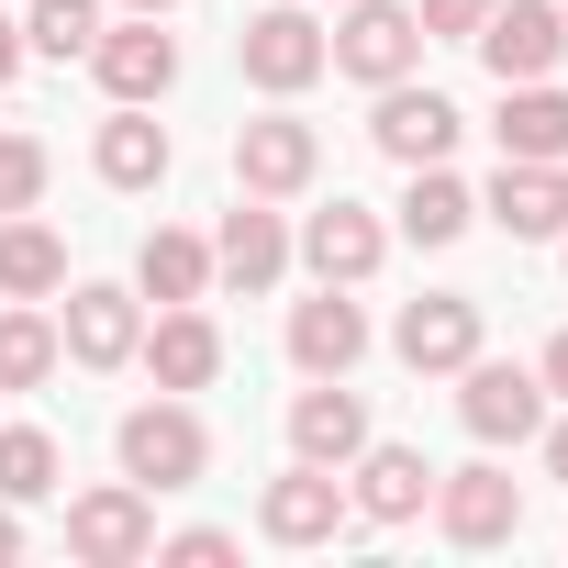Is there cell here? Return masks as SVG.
Instances as JSON below:
<instances>
[{"label": "cell", "instance_id": "obj_1", "mask_svg": "<svg viewBox=\"0 0 568 568\" xmlns=\"http://www.w3.org/2000/svg\"><path fill=\"white\" fill-rule=\"evenodd\" d=\"M112 457H123L134 490H190V479L212 468V424L190 413V390H156V402H134V413L112 424Z\"/></svg>", "mask_w": 568, "mask_h": 568}, {"label": "cell", "instance_id": "obj_2", "mask_svg": "<svg viewBox=\"0 0 568 568\" xmlns=\"http://www.w3.org/2000/svg\"><path fill=\"white\" fill-rule=\"evenodd\" d=\"M324 68L357 79V90H390L424 68V23H413V0H346V23L324 34Z\"/></svg>", "mask_w": 568, "mask_h": 568}, {"label": "cell", "instance_id": "obj_3", "mask_svg": "<svg viewBox=\"0 0 568 568\" xmlns=\"http://www.w3.org/2000/svg\"><path fill=\"white\" fill-rule=\"evenodd\" d=\"M234 68H245L267 101H302V90L324 79V23H313V0H267V12H245Z\"/></svg>", "mask_w": 568, "mask_h": 568}, {"label": "cell", "instance_id": "obj_4", "mask_svg": "<svg viewBox=\"0 0 568 568\" xmlns=\"http://www.w3.org/2000/svg\"><path fill=\"white\" fill-rule=\"evenodd\" d=\"M435 524H446V546H513L524 535V479L501 468V457H468V468H435Z\"/></svg>", "mask_w": 568, "mask_h": 568}, {"label": "cell", "instance_id": "obj_5", "mask_svg": "<svg viewBox=\"0 0 568 568\" xmlns=\"http://www.w3.org/2000/svg\"><path fill=\"white\" fill-rule=\"evenodd\" d=\"M68 557L79 568H145L156 557V490H134V479L79 490L68 501Z\"/></svg>", "mask_w": 568, "mask_h": 568}, {"label": "cell", "instance_id": "obj_6", "mask_svg": "<svg viewBox=\"0 0 568 568\" xmlns=\"http://www.w3.org/2000/svg\"><path fill=\"white\" fill-rule=\"evenodd\" d=\"M324 179V134L278 101V112H256V123H234V190H256V201H302Z\"/></svg>", "mask_w": 568, "mask_h": 568}, {"label": "cell", "instance_id": "obj_7", "mask_svg": "<svg viewBox=\"0 0 568 568\" xmlns=\"http://www.w3.org/2000/svg\"><path fill=\"white\" fill-rule=\"evenodd\" d=\"M357 524V501H346V468H313V457H291L267 490H256V535L267 546H335Z\"/></svg>", "mask_w": 568, "mask_h": 568}, {"label": "cell", "instance_id": "obj_8", "mask_svg": "<svg viewBox=\"0 0 568 568\" xmlns=\"http://www.w3.org/2000/svg\"><path fill=\"white\" fill-rule=\"evenodd\" d=\"M457 424H468L479 446H535V435H546V379L513 368V357H468V368H457Z\"/></svg>", "mask_w": 568, "mask_h": 568}, {"label": "cell", "instance_id": "obj_9", "mask_svg": "<svg viewBox=\"0 0 568 568\" xmlns=\"http://www.w3.org/2000/svg\"><path fill=\"white\" fill-rule=\"evenodd\" d=\"M479 45V68L513 90V79H557L568 68V12H557V0H490V23L468 34Z\"/></svg>", "mask_w": 568, "mask_h": 568}, {"label": "cell", "instance_id": "obj_10", "mask_svg": "<svg viewBox=\"0 0 568 568\" xmlns=\"http://www.w3.org/2000/svg\"><path fill=\"white\" fill-rule=\"evenodd\" d=\"M368 134H379V156H390V168H435V156H457L468 112H457L446 90H424V79H390V90H379V112H368Z\"/></svg>", "mask_w": 568, "mask_h": 568}, {"label": "cell", "instance_id": "obj_11", "mask_svg": "<svg viewBox=\"0 0 568 568\" xmlns=\"http://www.w3.org/2000/svg\"><path fill=\"white\" fill-rule=\"evenodd\" d=\"M390 357H402L413 379H457V368L479 357V302H468V291H424V302H402Z\"/></svg>", "mask_w": 568, "mask_h": 568}, {"label": "cell", "instance_id": "obj_12", "mask_svg": "<svg viewBox=\"0 0 568 568\" xmlns=\"http://www.w3.org/2000/svg\"><path fill=\"white\" fill-rule=\"evenodd\" d=\"M57 346H68L79 368H134V346H145V302L112 291V278H79L68 313H57Z\"/></svg>", "mask_w": 568, "mask_h": 568}, {"label": "cell", "instance_id": "obj_13", "mask_svg": "<svg viewBox=\"0 0 568 568\" xmlns=\"http://www.w3.org/2000/svg\"><path fill=\"white\" fill-rule=\"evenodd\" d=\"M379 256H390V223H379L368 201H324V212L302 223V267H313V278H335V291H368Z\"/></svg>", "mask_w": 568, "mask_h": 568}, {"label": "cell", "instance_id": "obj_14", "mask_svg": "<svg viewBox=\"0 0 568 568\" xmlns=\"http://www.w3.org/2000/svg\"><path fill=\"white\" fill-rule=\"evenodd\" d=\"M134 368H145L156 390H212V379H223V324H212L201 302H168V313L145 324Z\"/></svg>", "mask_w": 568, "mask_h": 568}, {"label": "cell", "instance_id": "obj_15", "mask_svg": "<svg viewBox=\"0 0 568 568\" xmlns=\"http://www.w3.org/2000/svg\"><path fill=\"white\" fill-rule=\"evenodd\" d=\"M346 501H357V524H424V501H435V468H424V446H357L346 457Z\"/></svg>", "mask_w": 568, "mask_h": 568}, {"label": "cell", "instance_id": "obj_16", "mask_svg": "<svg viewBox=\"0 0 568 568\" xmlns=\"http://www.w3.org/2000/svg\"><path fill=\"white\" fill-rule=\"evenodd\" d=\"M479 212H490L513 245H557V234H568V168H546V156H501V179L479 190Z\"/></svg>", "mask_w": 568, "mask_h": 568}, {"label": "cell", "instance_id": "obj_17", "mask_svg": "<svg viewBox=\"0 0 568 568\" xmlns=\"http://www.w3.org/2000/svg\"><path fill=\"white\" fill-rule=\"evenodd\" d=\"M90 68H101V90H112V101H168V90H179V34H156V12L101 23Z\"/></svg>", "mask_w": 568, "mask_h": 568}, {"label": "cell", "instance_id": "obj_18", "mask_svg": "<svg viewBox=\"0 0 568 568\" xmlns=\"http://www.w3.org/2000/svg\"><path fill=\"white\" fill-rule=\"evenodd\" d=\"M278 267H291V223H278V201L234 190V212L212 234V278H234V291H278Z\"/></svg>", "mask_w": 568, "mask_h": 568}, {"label": "cell", "instance_id": "obj_19", "mask_svg": "<svg viewBox=\"0 0 568 568\" xmlns=\"http://www.w3.org/2000/svg\"><path fill=\"white\" fill-rule=\"evenodd\" d=\"M357 357H368V313L335 291V278H324L313 302H291V368L302 379H346Z\"/></svg>", "mask_w": 568, "mask_h": 568}, {"label": "cell", "instance_id": "obj_20", "mask_svg": "<svg viewBox=\"0 0 568 568\" xmlns=\"http://www.w3.org/2000/svg\"><path fill=\"white\" fill-rule=\"evenodd\" d=\"M90 168H101V190H156V179L179 168V145H168L156 101H112V123L90 134Z\"/></svg>", "mask_w": 568, "mask_h": 568}, {"label": "cell", "instance_id": "obj_21", "mask_svg": "<svg viewBox=\"0 0 568 568\" xmlns=\"http://www.w3.org/2000/svg\"><path fill=\"white\" fill-rule=\"evenodd\" d=\"M368 446V402L346 390V379H313L302 402H291V457H313V468H346Z\"/></svg>", "mask_w": 568, "mask_h": 568}, {"label": "cell", "instance_id": "obj_22", "mask_svg": "<svg viewBox=\"0 0 568 568\" xmlns=\"http://www.w3.org/2000/svg\"><path fill=\"white\" fill-rule=\"evenodd\" d=\"M68 291V234L34 212H0V302H57Z\"/></svg>", "mask_w": 568, "mask_h": 568}, {"label": "cell", "instance_id": "obj_23", "mask_svg": "<svg viewBox=\"0 0 568 568\" xmlns=\"http://www.w3.org/2000/svg\"><path fill=\"white\" fill-rule=\"evenodd\" d=\"M490 134H501V156H546V168H568V90H557V79H513Z\"/></svg>", "mask_w": 568, "mask_h": 568}, {"label": "cell", "instance_id": "obj_24", "mask_svg": "<svg viewBox=\"0 0 568 568\" xmlns=\"http://www.w3.org/2000/svg\"><path fill=\"white\" fill-rule=\"evenodd\" d=\"M468 223H479V190H468L446 156H435V168H413V190H402V234L435 256V245H457Z\"/></svg>", "mask_w": 568, "mask_h": 568}, {"label": "cell", "instance_id": "obj_25", "mask_svg": "<svg viewBox=\"0 0 568 568\" xmlns=\"http://www.w3.org/2000/svg\"><path fill=\"white\" fill-rule=\"evenodd\" d=\"M134 291H145V302H201V291H212V245L179 234V223H156V234L134 245Z\"/></svg>", "mask_w": 568, "mask_h": 568}, {"label": "cell", "instance_id": "obj_26", "mask_svg": "<svg viewBox=\"0 0 568 568\" xmlns=\"http://www.w3.org/2000/svg\"><path fill=\"white\" fill-rule=\"evenodd\" d=\"M68 490V446L45 424H0V501H57Z\"/></svg>", "mask_w": 568, "mask_h": 568}, {"label": "cell", "instance_id": "obj_27", "mask_svg": "<svg viewBox=\"0 0 568 568\" xmlns=\"http://www.w3.org/2000/svg\"><path fill=\"white\" fill-rule=\"evenodd\" d=\"M68 368V346H57V324L34 313V302H12L0 313V390H45Z\"/></svg>", "mask_w": 568, "mask_h": 568}, {"label": "cell", "instance_id": "obj_28", "mask_svg": "<svg viewBox=\"0 0 568 568\" xmlns=\"http://www.w3.org/2000/svg\"><path fill=\"white\" fill-rule=\"evenodd\" d=\"M23 45L57 57V68L90 57V45H101V0H34V12H23Z\"/></svg>", "mask_w": 568, "mask_h": 568}, {"label": "cell", "instance_id": "obj_29", "mask_svg": "<svg viewBox=\"0 0 568 568\" xmlns=\"http://www.w3.org/2000/svg\"><path fill=\"white\" fill-rule=\"evenodd\" d=\"M34 201H45V145L0 134V212H34Z\"/></svg>", "mask_w": 568, "mask_h": 568}, {"label": "cell", "instance_id": "obj_30", "mask_svg": "<svg viewBox=\"0 0 568 568\" xmlns=\"http://www.w3.org/2000/svg\"><path fill=\"white\" fill-rule=\"evenodd\" d=\"M413 23H424V45H468L490 23V0H413Z\"/></svg>", "mask_w": 568, "mask_h": 568}, {"label": "cell", "instance_id": "obj_31", "mask_svg": "<svg viewBox=\"0 0 568 568\" xmlns=\"http://www.w3.org/2000/svg\"><path fill=\"white\" fill-rule=\"evenodd\" d=\"M156 557H168V568H223L234 535H223V524H190V535H156Z\"/></svg>", "mask_w": 568, "mask_h": 568}, {"label": "cell", "instance_id": "obj_32", "mask_svg": "<svg viewBox=\"0 0 568 568\" xmlns=\"http://www.w3.org/2000/svg\"><path fill=\"white\" fill-rule=\"evenodd\" d=\"M535 379H546V402H568V324L546 335V357H535Z\"/></svg>", "mask_w": 568, "mask_h": 568}, {"label": "cell", "instance_id": "obj_33", "mask_svg": "<svg viewBox=\"0 0 568 568\" xmlns=\"http://www.w3.org/2000/svg\"><path fill=\"white\" fill-rule=\"evenodd\" d=\"M535 446H546V479H568V413H546V435H535Z\"/></svg>", "mask_w": 568, "mask_h": 568}, {"label": "cell", "instance_id": "obj_34", "mask_svg": "<svg viewBox=\"0 0 568 568\" xmlns=\"http://www.w3.org/2000/svg\"><path fill=\"white\" fill-rule=\"evenodd\" d=\"M23 57H34V45H23V23H0V90L23 79Z\"/></svg>", "mask_w": 568, "mask_h": 568}, {"label": "cell", "instance_id": "obj_35", "mask_svg": "<svg viewBox=\"0 0 568 568\" xmlns=\"http://www.w3.org/2000/svg\"><path fill=\"white\" fill-rule=\"evenodd\" d=\"M23 557V501H0V568Z\"/></svg>", "mask_w": 568, "mask_h": 568}, {"label": "cell", "instance_id": "obj_36", "mask_svg": "<svg viewBox=\"0 0 568 568\" xmlns=\"http://www.w3.org/2000/svg\"><path fill=\"white\" fill-rule=\"evenodd\" d=\"M123 12H156V23H168V12H179V0H123Z\"/></svg>", "mask_w": 568, "mask_h": 568}, {"label": "cell", "instance_id": "obj_37", "mask_svg": "<svg viewBox=\"0 0 568 568\" xmlns=\"http://www.w3.org/2000/svg\"><path fill=\"white\" fill-rule=\"evenodd\" d=\"M557 12H568V0H557Z\"/></svg>", "mask_w": 568, "mask_h": 568}, {"label": "cell", "instance_id": "obj_38", "mask_svg": "<svg viewBox=\"0 0 568 568\" xmlns=\"http://www.w3.org/2000/svg\"><path fill=\"white\" fill-rule=\"evenodd\" d=\"M557 245H568V234H557Z\"/></svg>", "mask_w": 568, "mask_h": 568}]
</instances>
